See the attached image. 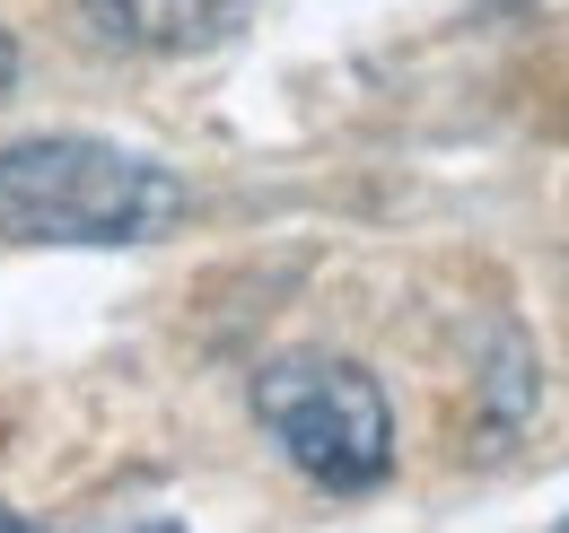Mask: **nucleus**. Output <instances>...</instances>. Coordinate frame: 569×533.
<instances>
[{
  "instance_id": "1",
  "label": "nucleus",
  "mask_w": 569,
  "mask_h": 533,
  "mask_svg": "<svg viewBox=\"0 0 569 533\" xmlns=\"http://www.w3.org/2000/svg\"><path fill=\"white\" fill-rule=\"evenodd\" d=\"M184 175L88 132L0 149V237L9 245H149L184 219Z\"/></svg>"
},
{
  "instance_id": "2",
  "label": "nucleus",
  "mask_w": 569,
  "mask_h": 533,
  "mask_svg": "<svg viewBox=\"0 0 569 533\" xmlns=\"http://www.w3.org/2000/svg\"><path fill=\"white\" fill-rule=\"evenodd\" d=\"M254 420L263 438L281 446L289 464L307 472L316 490L333 499H359L395 472V411H386V385L333 359V350H289V359H263L254 376Z\"/></svg>"
},
{
  "instance_id": "3",
  "label": "nucleus",
  "mask_w": 569,
  "mask_h": 533,
  "mask_svg": "<svg viewBox=\"0 0 569 533\" xmlns=\"http://www.w3.org/2000/svg\"><path fill=\"white\" fill-rule=\"evenodd\" d=\"M79 9L97 18L106 44H123V53H158V62L211 53V44H228V36L254 18V0H79Z\"/></svg>"
},
{
  "instance_id": "4",
  "label": "nucleus",
  "mask_w": 569,
  "mask_h": 533,
  "mask_svg": "<svg viewBox=\"0 0 569 533\" xmlns=\"http://www.w3.org/2000/svg\"><path fill=\"white\" fill-rule=\"evenodd\" d=\"M18 88V44H9V27H0V97Z\"/></svg>"
}]
</instances>
